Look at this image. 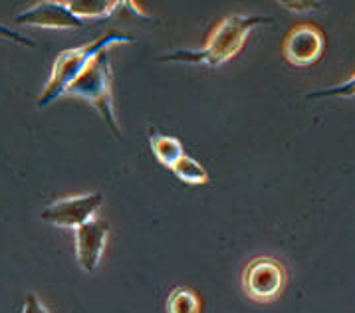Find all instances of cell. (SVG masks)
Wrapping results in <instances>:
<instances>
[{
    "mask_svg": "<svg viewBox=\"0 0 355 313\" xmlns=\"http://www.w3.org/2000/svg\"><path fill=\"white\" fill-rule=\"evenodd\" d=\"M274 24L272 16L262 15H230L223 18L211 32L207 44L200 50H175L159 56L161 62H181L218 68L239 56L248 36L260 26Z\"/></svg>",
    "mask_w": 355,
    "mask_h": 313,
    "instance_id": "1",
    "label": "cell"
},
{
    "mask_svg": "<svg viewBox=\"0 0 355 313\" xmlns=\"http://www.w3.org/2000/svg\"><path fill=\"white\" fill-rule=\"evenodd\" d=\"M133 36L125 32H107L105 36H101L94 42L80 46V48H70L64 50L56 56V62L52 66L50 78L46 82L42 89V96L38 98L36 105L40 109H46L48 105H52L58 98L66 96V91L70 86L87 70V66L100 56L101 52H107L112 46L117 44H131Z\"/></svg>",
    "mask_w": 355,
    "mask_h": 313,
    "instance_id": "2",
    "label": "cell"
},
{
    "mask_svg": "<svg viewBox=\"0 0 355 313\" xmlns=\"http://www.w3.org/2000/svg\"><path fill=\"white\" fill-rule=\"evenodd\" d=\"M66 96L87 101L98 114L103 117L105 125L112 129L117 139H121V129L117 123L114 111V98H112V57L110 50L101 52L87 70L73 82Z\"/></svg>",
    "mask_w": 355,
    "mask_h": 313,
    "instance_id": "3",
    "label": "cell"
},
{
    "mask_svg": "<svg viewBox=\"0 0 355 313\" xmlns=\"http://www.w3.org/2000/svg\"><path fill=\"white\" fill-rule=\"evenodd\" d=\"M288 271L280 260L270 256L252 258L242 271V289L256 303H272L284 294Z\"/></svg>",
    "mask_w": 355,
    "mask_h": 313,
    "instance_id": "4",
    "label": "cell"
},
{
    "mask_svg": "<svg viewBox=\"0 0 355 313\" xmlns=\"http://www.w3.org/2000/svg\"><path fill=\"white\" fill-rule=\"evenodd\" d=\"M103 204L101 193H87V195H76L66 199L54 200L48 204L40 214L46 224H52L58 228H76L84 226L92 218H96V213Z\"/></svg>",
    "mask_w": 355,
    "mask_h": 313,
    "instance_id": "5",
    "label": "cell"
},
{
    "mask_svg": "<svg viewBox=\"0 0 355 313\" xmlns=\"http://www.w3.org/2000/svg\"><path fill=\"white\" fill-rule=\"evenodd\" d=\"M326 54V34L315 24H298L282 40V56L296 68H310Z\"/></svg>",
    "mask_w": 355,
    "mask_h": 313,
    "instance_id": "6",
    "label": "cell"
},
{
    "mask_svg": "<svg viewBox=\"0 0 355 313\" xmlns=\"http://www.w3.org/2000/svg\"><path fill=\"white\" fill-rule=\"evenodd\" d=\"M15 22L18 26L50 30H80L85 26L84 20L73 15L70 4L64 0H40L16 15Z\"/></svg>",
    "mask_w": 355,
    "mask_h": 313,
    "instance_id": "7",
    "label": "cell"
},
{
    "mask_svg": "<svg viewBox=\"0 0 355 313\" xmlns=\"http://www.w3.org/2000/svg\"><path fill=\"white\" fill-rule=\"evenodd\" d=\"M110 238V222L103 218H92L84 226L73 230L76 260L84 271H96Z\"/></svg>",
    "mask_w": 355,
    "mask_h": 313,
    "instance_id": "8",
    "label": "cell"
},
{
    "mask_svg": "<svg viewBox=\"0 0 355 313\" xmlns=\"http://www.w3.org/2000/svg\"><path fill=\"white\" fill-rule=\"evenodd\" d=\"M71 12L78 16L80 20H103L112 18L121 8L128 6L123 0H68Z\"/></svg>",
    "mask_w": 355,
    "mask_h": 313,
    "instance_id": "9",
    "label": "cell"
},
{
    "mask_svg": "<svg viewBox=\"0 0 355 313\" xmlns=\"http://www.w3.org/2000/svg\"><path fill=\"white\" fill-rule=\"evenodd\" d=\"M149 145H151V151H153V156L157 159V163L163 165L169 171L179 163V159L185 155L183 143L179 141L177 137H171V135L151 133Z\"/></svg>",
    "mask_w": 355,
    "mask_h": 313,
    "instance_id": "10",
    "label": "cell"
},
{
    "mask_svg": "<svg viewBox=\"0 0 355 313\" xmlns=\"http://www.w3.org/2000/svg\"><path fill=\"white\" fill-rule=\"evenodd\" d=\"M171 172L177 177V179H181L183 183L187 185H193V186H200V185H207L209 183V171L200 165L197 159H193V156L183 155L179 159V163L171 169Z\"/></svg>",
    "mask_w": 355,
    "mask_h": 313,
    "instance_id": "11",
    "label": "cell"
},
{
    "mask_svg": "<svg viewBox=\"0 0 355 313\" xmlns=\"http://www.w3.org/2000/svg\"><path fill=\"white\" fill-rule=\"evenodd\" d=\"M167 313H200V299L197 292L189 287H175L165 303Z\"/></svg>",
    "mask_w": 355,
    "mask_h": 313,
    "instance_id": "12",
    "label": "cell"
},
{
    "mask_svg": "<svg viewBox=\"0 0 355 313\" xmlns=\"http://www.w3.org/2000/svg\"><path fill=\"white\" fill-rule=\"evenodd\" d=\"M326 98H355V73L340 86L318 89L306 96V100H326Z\"/></svg>",
    "mask_w": 355,
    "mask_h": 313,
    "instance_id": "13",
    "label": "cell"
},
{
    "mask_svg": "<svg viewBox=\"0 0 355 313\" xmlns=\"http://www.w3.org/2000/svg\"><path fill=\"white\" fill-rule=\"evenodd\" d=\"M0 36H2V38H6V40H10V42L20 44V46H26V48H36V46H38V44L34 42L32 38L24 36V34H20L18 30H12L10 26H6V24H0Z\"/></svg>",
    "mask_w": 355,
    "mask_h": 313,
    "instance_id": "14",
    "label": "cell"
},
{
    "mask_svg": "<svg viewBox=\"0 0 355 313\" xmlns=\"http://www.w3.org/2000/svg\"><path fill=\"white\" fill-rule=\"evenodd\" d=\"M20 313H50V312H48V307L44 305L36 294H28L26 299H24V303H22V312Z\"/></svg>",
    "mask_w": 355,
    "mask_h": 313,
    "instance_id": "15",
    "label": "cell"
},
{
    "mask_svg": "<svg viewBox=\"0 0 355 313\" xmlns=\"http://www.w3.org/2000/svg\"><path fill=\"white\" fill-rule=\"evenodd\" d=\"M286 8H298L296 12H310L313 8H320V2H280Z\"/></svg>",
    "mask_w": 355,
    "mask_h": 313,
    "instance_id": "16",
    "label": "cell"
}]
</instances>
